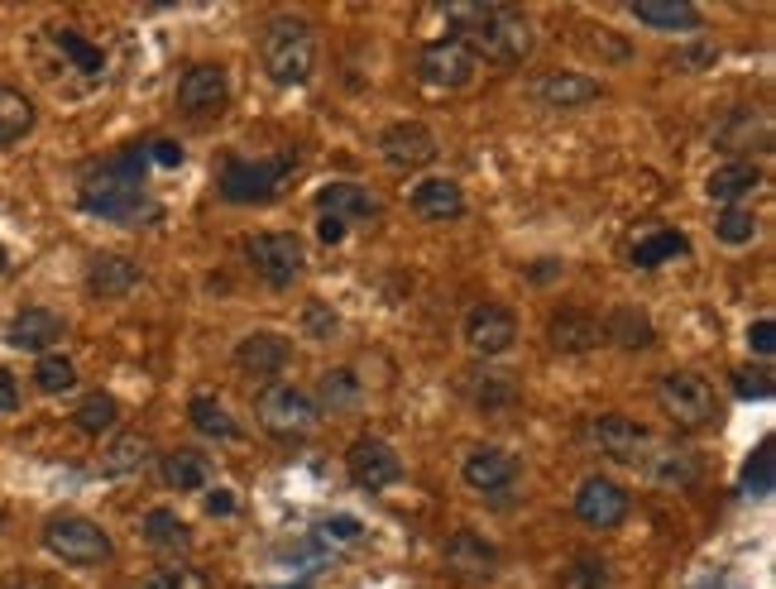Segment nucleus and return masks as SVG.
Listing matches in <instances>:
<instances>
[{"label": "nucleus", "mask_w": 776, "mask_h": 589, "mask_svg": "<svg viewBox=\"0 0 776 589\" xmlns=\"http://www.w3.org/2000/svg\"><path fill=\"white\" fill-rule=\"evenodd\" d=\"M589 437H595V446L604 455H614V461H623V465H642V455H648L652 446V431H642L633 417H623V412H604L589 422Z\"/></svg>", "instance_id": "obj_15"}, {"label": "nucleus", "mask_w": 776, "mask_h": 589, "mask_svg": "<svg viewBox=\"0 0 776 589\" xmlns=\"http://www.w3.org/2000/svg\"><path fill=\"white\" fill-rule=\"evenodd\" d=\"M656 403H662V412L671 417V422L686 427V431H700V427L719 422V398L700 374H666L662 384H656Z\"/></svg>", "instance_id": "obj_5"}, {"label": "nucleus", "mask_w": 776, "mask_h": 589, "mask_svg": "<svg viewBox=\"0 0 776 589\" xmlns=\"http://www.w3.org/2000/svg\"><path fill=\"white\" fill-rule=\"evenodd\" d=\"M413 212L423 220H456L465 216V192L456 178H423L413 188Z\"/></svg>", "instance_id": "obj_23"}, {"label": "nucleus", "mask_w": 776, "mask_h": 589, "mask_svg": "<svg viewBox=\"0 0 776 589\" xmlns=\"http://www.w3.org/2000/svg\"><path fill=\"white\" fill-rule=\"evenodd\" d=\"M115 422H121V403H115L111 393H87L72 412V427L87 431V437H101V431H111Z\"/></svg>", "instance_id": "obj_34"}, {"label": "nucleus", "mask_w": 776, "mask_h": 589, "mask_svg": "<svg viewBox=\"0 0 776 589\" xmlns=\"http://www.w3.org/2000/svg\"><path fill=\"white\" fill-rule=\"evenodd\" d=\"M747 346H753L757 355H772V350H776V321L762 317V321L747 326Z\"/></svg>", "instance_id": "obj_46"}, {"label": "nucleus", "mask_w": 776, "mask_h": 589, "mask_svg": "<svg viewBox=\"0 0 776 589\" xmlns=\"http://www.w3.org/2000/svg\"><path fill=\"white\" fill-rule=\"evenodd\" d=\"M159 469H164V484L178 489V494H196V489L212 484V465H206L202 451H168L159 461Z\"/></svg>", "instance_id": "obj_30"}, {"label": "nucleus", "mask_w": 776, "mask_h": 589, "mask_svg": "<svg viewBox=\"0 0 776 589\" xmlns=\"http://www.w3.org/2000/svg\"><path fill=\"white\" fill-rule=\"evenodd\" d=\"M302 326H307V336H312V340H331V336L340 331L336 312L326 307V303H307V317H302Z\"/></svg>", "instance_id": "obj_43"}, {"label": "nucleus", "mask_w": 776, "mask_h": 589, "mask_svg": "<svg viewBox=\"0 0 776 589\" xmlns=\"http://www.w3.org/2000/svg\"><path fill=\"white\" fill-rule=\"evenodd\" d=\"M259 58H265V72L279 87H302L317 72V34H312L307 20L279 15L265 24V38H259Z\"/></svg>", "instance_id": "obj_3"}, {"label": "nucleus", "mask_w": 776, "mask_h": 589, "mask_svg": "<svg viewBox=\"0 0 776 589\" xmlns=\"http://www.w3.org/2000/svg\"><path fill=\"white\" fill-rule=\"evenodd\" d=\"M30 129H34L30 97L15 91V87H0V149H5V144H20Z\"/></svg>", "instance_id": "obj_32"}, {"label": "nucleus", "mask_w": 776, "mask_h": 589, "mask_svg": "<svg viewBox=\"0 0 776 589\" xmlns=\"http://www.w3.org/2000/svg\"><path fill=\"white\" fill-rule=\"evenodd\" d=\"M10 269V250H5V245H0V273H5Z\"/></svg>", "instance_id": "obj_51"}, {"label": "nucleus", "mask_w": 776, "mask_h": 589, "mask_svg": "<svg viewBox=\"0 0 776 589\" xmlns=\"http://www.w3.org/2000/svg\"><path fill=\"white\" fill-rule=\"evenodd\" d=\"M638 469L656 484H690L695 479V455L686 446H671V441L652 437V446H648V455H642Z\"/></svg>", "instance_id": "obj_25"}, {"label": "nucleus", "mask_w": 776, "mask_h": 589, "mask_svg": "<svg viewBox=\"0 0 776 589\" xmlns=\"http://www.w3.org/2000/svg\"><path fill=\"white\" fill-rule=\"evenodd\" d=\"M346 469H350V479L360 484V489H389V484H398L403 479V461H398V451L389 446V441H379V437H360L355 446L346 451Z\"/></svg>", "instance_id": "obj_12"}, {"label": "nucleus", "mask_w": 776, "mask_h": 589, "mask_svg": "<svg viewBox=\"0 0 776 589\" xmlns=\"http://www.w3.org/2000/svg\"><path fill=\"white\" fill-rule=\"evenodd\" d=\"M44 546L68 566H101L111 560V536L91 518H54L44 528Z\"/></svg>", "instance_id": "obj_8"}, {"label": "nucleus", "mask_w": 776, "mask_h": 589, "mask_svg": "<svg viewBox=\"0 0 776 589\" xmlns=\"http://www.w3.org/2000/svg\"><path fill=\"white\" fill-rule=\"evenodd\" d=\"M633 15L652 30H666V34H681V30H700L705 15L690 5V0H638Z\"/></svg>", "instance_id": "obj_28"}, {"label": "nucleus", "mask_w": 776, "mask_h": 589, "mask_svg": "<svg viewBox=\"0 0 776 589\" xmlns=\"http://www.w3.org/2000/svg\"><path fill=\"white\" fill-rule=\"evenodd\" d=\"M144 154H149V163H164V168H178L182 163V149H178L173 139H154Z\"/></svg>", "instance_id": "obj_48"}, {"label": "nucleus", "mask_w": 776, "mask_h": 589, "mask_svg": "<svg viewBox=\"0 0 776 589\" xmlns=\"http://www.w3.org/2000/svg\"><path fill=\"white\" fill-rule=\"evenodd\" d=\"M0 522H5V513H0Z\"/></svg>", "instance_id": "obj_52"}, {"label": "nucleus", "mask_w": 776, "mask_h": 589, "mask_svg": "<svg viewBox=\"0 0 776 589\" xmlns=\"http://www.w3.org/2000/svg\"><path fill=\"white\" fill-rule=\"evenodd\" d=\"M494 566H498V552L480 532H456L446 542V570H456L460 580H490Z\"/></svg>", "instance_id": "obj_20"}, {"label": "nucleus", "mask_w": 776, "mask_h": 589, "mask_svg": "<svg viewBox=\"0 0 776 589\" xmlns=\"http://www.w3.org/2000/svg\"><path fill=\"white\" fill-rule=\"evenodd\" d=\"M317 393H322V408H326V412H346V408H355V403H360V378H355L350 370H326L322 384H317ZM322 408H317V412H322Z\"/></svg>", "instance_id": "obj_37"}, {"label": "nucleus", "mask_w": 776, "mask_h": 589, "mask_svg": "<svg viewBox=\"0 0 776 589\" xmlns=\"http://www.w3.org/2000/svg\"><path fill=\"white\" fill-rule=\"evenodd\" d=\"M245 259L269 287H288V283L302 279V269H307V245H302L297 235L265 230V235H249L245 240Z\"/></svg>", "instance_id": "obj_7"}, {"label": "nucleus", "mask_w": 776, "mask_h": 589, "mask_svg": "<svg viewBox=\"0 0 776 589\" xmlns=\"http://www.w3.org/2000/svg\"><path fill=\"white\" fill-rule=\"evenodd\" d=\"M379 154H384L389 168L413 173V168H427L441 149H437V135H431L423 121H398V125H389L384 135H379Z\"/></svg>", "instance_id": "obj_13"}, {"label": "nucleus", "mask_w": 776, "mask_h": 589, "mask_svg": "<svg viewBox=\"0 0 776 589\" xmlns=\"http://www.w3.org/2000/svg\"><path fill=\"white\" fill-rule=\"evenodd\" d=\"M743 494H753V499H767V494H772V446H757V455L747 461Z\"/></svg>", "instance_id": "obj_42"}, {"label": "nucleus", "mask_w": 776, "mask_h": 589, "mask_svg": "<svg viewBox=\"0 0 776 589\" xmlns=\"http://www.w3.org/2000/svg\"><path fill=\"white\" fill-rule=\"evenodd\" d=\"M460 475L475 494H508L518 479V455H508L504 446H475L460 465Z\"/></svg>", "instance_id": "obj_16"}, {"label": "nucleus", "mask_w": 776, "mask_h": 589, "mask_svg": "<svg viewBox=\"0 0 776 589\" xmlns=\"http://www.w3.org/2000/svg\"><path fill=\"white\" fill-rule=\"evenodd\" d=\"M513 340H518V317H513L504 303L470 307V317H465V346L475 350V355H484V360L508 355Z\"/></svg>", "instance_id": "obj_11"}, {"label": "nucleus", "mask_w": 776, "mask_h": 589, "mask_svg": "<svg viewBox=\"0 0 776 589\" xmlns=\"http://www.w3.org/2000/svg\"><path fill=\"white\" fill-rule=\"evenodd\" d=\"M230 101V82H226V68L216 63H196V68L182 72L178 82V111L188 115H221Z\"/></svg>", "instance_id": "obj_14"}, {"label": "nucleus", "mask_w": 776, "mask_h": 589, "mask_svg": "<svg viewBox=\"0 0 776 589\" xmlns=\"http://www.w3.org/2000/svg\"><path fill=\"white\" fill-rule=\"evenodd\" d=\"M417 77H423V87H431V91H460L475 77V54H470L460 38H437V44H427L423 54H417Z\"/></svg>", "instance_id": "obj_9"}, {"label": "nucleus", "mask_w": 776, "mask_h": 589, "mask_svg": "<svg viewBox=\"0 0 776 589\" xmlns=\"http://www.w3.org/2000/svg\"><path fill=\"white\" fill-rule=\"evenodd\" d=\"M322 536H331V542H360V518H350V513L326 518L322 522Z\"/></svg>", "instance_id": "obj_45"}, {"label": "nucleus", "mask_w": 776, "mask_h": 589, "mask_svg": "<svg viewBox=\"0 0 776 589\" xmlns=\"http://www.w3.org/2000/svg\"><path fill=\"white\" fill-rule=\"evenodd\" d=\"M34 384H38V393H68V388H77V364L68 355H38Z\"/></svg>", "instance_id": "obj_38"}, {"label": "nucleus", "mask_w": 776, "mask_h": 589, "mask_svg": "<svg viewBox=\"0 0 776 589\" xmlns=\"http://www.w3.org/2000/svg\"><path fill=\"white\" fill-rule=\"evenodd\" d=\"M293 154H279V159H226L221 168V196L226 202H240V206H255V202H273L283 192L288 173H293Z\"/></svg>", "instance_id": "obj_4"}, {"label": "nucleus", "mask_w": 776, "mask_h": 589, "mask_svg": "<svg viewBox=\"0 0 776 589\" xmlns=\"http://www.w3.org/2000/svg\"><path fill=\"white\" fill-rule=\"evenodd\" d=\"M188 417H192V427L202 431V437H216V441H230L235 437V422H230L226 403L212 398V393H196V398L188 403Z\"/></svg>", "instance_id": "obj_35"}, {"label": "nucleus", "mask_w": 776, "mask_h": 589, "mask_svg": "<svg viewBox=\"0 0 776 589\" xmlns=\"http://www.w3.org/2000/svg\"><path fill=\"white\" fill-rule=\"evenodd\" d=\"M206 513H212V518H230L235 513L230 489H212V494H206Z\"/></svg>", "instance_id": "obj_49"}, {"label": "nucleus", "mask_w": 776, "mask_h": 589, "mask_svg": "<svg viewBox=\"0 0 776 589\" xmlns=\"http://www.w3.org/2000/svg\"><path fill=\"white\" fill-rule=\"evenodd\" d=\"M547 340H551V350H561V355H585V350H595L604 340V326L589 317V312L565 307L547 321Z\"/></svg>", "instance_id": "obj_22"}, {"label": "nucleus", "mask_w": 776, "mask_h": 589, "mask_svg": "<svg viewBox=\"0 0 776 589\" xmlns=\"http://www.w3.org/2000/svg\"><path fill=\"white\" fill-rule=\"evenodd\" d=\"M255 412H259V427L273 431V437H307L322 422L317 403L293 384H265L255 398Z\"/></svg>", "instance_id": "obj_6"}, {"label": "nucleus", "mask_w": 776, "mask_h": 589, "mask_svg": "<svg viewBox=\"0 0 776 589\" xmlns=\"http://www.w3.org/2000/svg\"><path fill=\"white\" fill-rule=\"evenodd\" d=\"M446 20L460 24V44L475 54V63H522L532 54V20L513 5H446Z\"/></svg>", "instance_id": "obj_2"}, {"label": "nucleus", "mask_w": 776, "mask_h": 589, "mask_svg": "<svg viewBox=\"0 0 776 589\" xmlns=\"http://www.w3.org/2000/svg\"><path fill=\"white\" fill-rule=\"evenodd\" d=\"M139 283V264L125 254H97L87 264V293L91 297H125Z\"/></svg>", "instance_id": "obj_24"}, {"label": "nucleus", "mask_w": 776, "mask_h": 589, "mask_svg": "<svg viewBox=\"0 0 776 589\" xmlns=\"http://www.w3.org/2000/svg\"><path fill=\"white\" fill-rule=\"evenodd\" d=\"M757 182H762L757 163H723V168H715V173H709L705 192H709V202H719L723 212H729V206H739L743 196L757 192Z\"/></svg>", "instance_id": "obj_26"}, {"label": "nucleus", "mask_w": 776, "mask_h": 589, "mask_svg": "<svg viewBox=\"0 0 776 589\" xmlns=\"http://www.w3.org/2000/svg\"><path fill=\"white\" fill-rule=\"evenodd\" d=\"M628 508H633L628 489H623V484H614L609 475H589L581 484V494H575V518H581L585 528H595V532L618 528V522L628 518Z\"/></svg>", "instance_id": "obj_10"}, {"label": "nucleus", "mask_w": 776, "mask_h": 589, "mask_svg": "<svg viewBox=\"0 0 776 589\" xmlns=\"http://www.w3.org/2000/svg\"><path fill=\"white\" fill-rule=\"evenodd\" d=\"M144 168H149V154L144 149H125L115 159L97 163L82 178V206L91 216H106L115 226H144V220L159 216L149 188H144Z\"/></svg>", "instance_id": "obj_1"}, {"label": "nucleus", "mask_w": 776, "mask_h": 589, "mask_svg": "<svg viewBox=\"0 0 776 589\" xmlns=\"http://www.w3.org/2000/svg\"><path fill=\"white\" fill-rule=\"evenodd\" d=\"M317 235L326 245H340L346 240V220H336V216H317Z\"/></svg>", "instance_id": "obj_50"}, {"label": "nucleus", "mask_w": 776, "mask_h": 589, "mask_svg": "<svg viewBox=\"0 0 776 589\" xmlns=\"http://www.w3.org/2000/svg\"><path fill=\"white\" fill-rule=\"evenodd\" d=\"M604 336L628 350H642V346H652V321L633 307H618V312H609V321H604Z\"/></svg>", "instance_id": "obj_36"}, {"label": "nucleus", "mask_w": 776, "mask_h": 589, "mask_svg": "<svg viewBox=\"0 0 776 589\" xmlns=\"http://www.w3.org/2000/svg\"><path fill=\"white\" fill-rule=\"evenodd\" d=\"M135 589H212V580L192 566H159V570L139 575Z\"/></svg>", "instance_id": "obj_39"}, {"label": "nucleus", "mask_w": 776, "mask_h": 589, "mask_svg": "<svg viewBox=\"0 0 776 589\" xmlns=\"http://www.w3.org/2000/svg\"><path fill=\"white\" fill-rule=\"evenodd\" d=\"M288 355H293V346H288L279 331H255L235 346V364L255 378H273L288 364Z\"/></svg>", "instance_id": "obj_21"}, {"label": "nucleus", "mask_w": 776, "mask_h": 589, "mask_svg": "<svg viewBox=\"0 0 776 589\" xmlns=\"http://www.w3.org/2000/svg\"><path fill=\"white\" fill-rule=\"evenodd\" d=\"M317 212L350 226V220H374L379 212H384V202H379L370 188H360V182H326V188L317 192Z\"/></svg>", "instance_id": "obj_19"}, {"label": "nucleus", "mask_w": 776, "mask_h": 589, "mask_svg": "<svg viewBox=\"0 0 776 589\" xmlns=\"http://www.w3.org/2000/svg\"><path fill=\"white\" fill-rule=\"evenodd\" d=\"M561 589H614V575H609V566H604V560L581 556L571 570L561 575Z\"/></svg>", "instance_id": "obj_40"}, {"label": "nucleus", "mask_w": 776, "mask_h": 589, "mask_svg": "<svg viewBox=\"0 0 776 589\" xmlns=\"http://www.w3.org/2000/svg\"><path fill=\"white\" fill-rule=\"evenodd\" d=\"M739 393L743 398H772V374L767 370H739Z\"/></svg>", "instance_id": "obj_44"}, {"label": "nucleus", "mask_w": 776, "mask_h": 589, "mask_svg": "<svg viewBox=\"0 0 776 589\" xmlns=\"http://www.w3.org/2000/svg\"><path fill=\"white\" fill-rule=\"evenodd\" d=\"M54 340H63V317H58V312H48V307H24L5 326V346L30 350V355H48Z\"/></svg>", "instance_id": "obj_18"}, {"label": "nucleus", "mask_w": 776, "mask_h": 589, "mask_svg": "<svg viewBox=\"0 0 776 589\" xmlns=\"http://www.w3.org/2000/svg\"><path fill=\"white\" fill-rule=\"evenodd\" d=\"M532 101L547 111H581L589 101H599V82L585 72H542L532 82Z\"/></svg>", "instance_id": "obj_17"}, {"label": "nucleus", "mask_w": 776, "mask_h": 589, "mask_svg": "<svg viewBox=\"0 0 776 589\" xmlns=\"http://www.w3.org/2000/svg\"><path fill=\"white\" fill-rule=\"evenodd\" d=\"M20 408V384H15V374L0 364V417H10Z\"/></svg>", "instance_id": "obj_47"}, {"label": "nucleus", "mask_w": 776, "mask_h": 589, "mask_svg": "<svg viewBox=\"0 0 776 589\" xmlns=\"http://www.w3.org/2000/svg\"><path fill=\"white\" fill-rule=\"evenodd\" d=\"M690 250V240L681 230H648L642 240L633 245V269H656V264H666V259H676V254H686Z\"/></svg>", "instance_id": "obj_33"}, {"label": "nucleus", "mask_w": 776, "mask_h": 589, "mask_svg": "<svg viewBox=\"0 0 776 589\" xmlns=\"http://www.w3.org/2000/svg\"><path fill=\"white\" fill-rule=\"evenodd\" d=\"M139 532H144V542H149L154 552H188V546H192V528L173 513V508H149Z\"/></svg>", "instance_id": "obj_31"}, {"label": "nucleus", "mask_w": 776, "mask_h": 589, "mask_svg": "<svg viewBox=\"0 0 776 589\" xmlns=\"http://www.w3.org/2000/svg\"><path fill=\"white\" fill-rule=\"evenodd\" d=\"M48 44H54L58 54L72 63V72H82L87 82H101V77H106V54L77 30H48Z\"/></svg>", "instance_id": "obj_29"}, {"label": "nucleus", "mask_w": 776, "mask_h": 589, "mask_svg": "<svg viewBox=\"0 0 776 589\" xmlns=\"http://www.w3.org/2000/svg\"><path fill=\"white\" fill-rule=\"evenodd\" d=\"M149 461H154V441L139 437V431H121L106 446V455H101V475L125 479V475H139Z\"/></svg>", "instance_id": "obj_27"}, {"label": "nucleus", "mask_w": 776, "mask_h": 589, "mask_svg": "<svg viewBox=\"0 0 776 589\" xmlns=\"http://www.w3.org/2000/svg\"><path fill=\"white\" fill-rule=\"evenodd\" d=\"M715 235L723 245H753L757 240V216L743 212V206H729V212L715 220Z\"/></svg>", "instance_id": "obj_41"}]
</instances>
